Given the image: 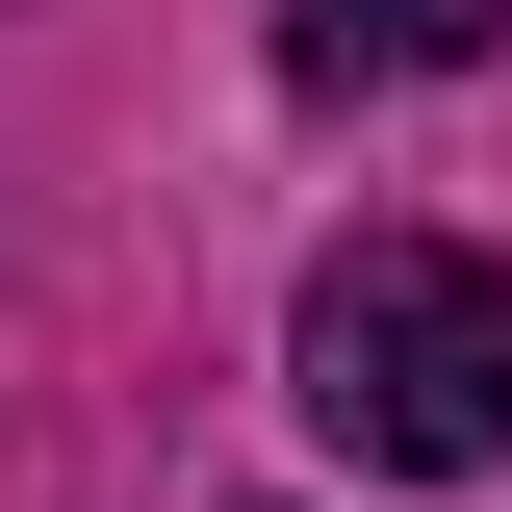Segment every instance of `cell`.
I'll use <instances>...</instances> for the list:
<instances>
[{
    "label": "cell",
    "mask_w": 512,
    "mask_h": 512,
    "mask_svg": "<svg viewBox=\"0 0 512 512\" xmlns=\"http://www.w3.org/2000/svg\"><path fill=\"white\" fill-rule=\"evenodd\" d=\"M461 52H512V0H308L282 26V77H461Z\"/></svg>",
    "instance_id": "7a4b0ae2"
},
{
    "label": "cell",
    "mask_w": 512,
    "mask_h": 512,
    "mask_svg": "<svg viewBox=\"0 0 512 512\" xmlns=\"http://www.w3.org/2000/svg\"><path fill=\"white\" fill-rule=\"evenodd\" d=\"M282 359H308L333 461H384V487H461V461H512V282H487L461 231H333Z\"/></svg>",
    "instance_id": "6da1fadb"
}]
</instances>
